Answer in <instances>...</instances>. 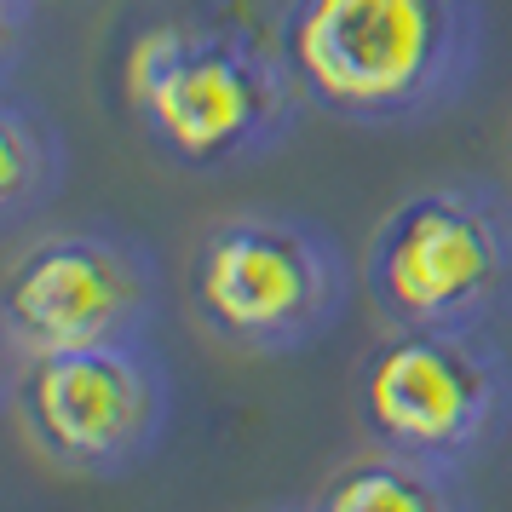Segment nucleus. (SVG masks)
Listing matches in <instances>:
<instances>
[{
	"instance_id": "obj_6",
	"label": "nucleus",
	"mask_w": 512,
	"mask_h": 512,
	"mask_svg": "<svg viewBox=\"0 0 512 512\" xmlns=\"http://www.w3.org/2000/svg\"><path fill=\"white\" fill-rule=\"evenodd\" d=\"M351 409L374 449L466 466L512 415V363L489 328L386 323L357 357Z\"/></svg>"
},
{
	"instance_id": "obj_2",
	"label": "nucleus",
	"mask_w": 512,
	"mask_h": 512,
	"mask_svg": "<svg viewBox=\"0 0 512 512\" xmlns=\"http://www.w3.org/2000/svg\"><path fill=\"white\" fill-rule=\"evenodd\" d=\"M282 58L311 110L397 127L449 110L484 58V0H282Z\"/></svg>"
},
{
	"instance_id": "obj_9",
	"label": "nucleus",
	"mask_w": 512,
	"mask_h": 512,
	"mask_svg": "<svg viewBox=\"0 0 512 512\" xmlns=\"http://www.w3.org/2000/svg\"><path fill=\"white\" fill-rule=\"evenodd\" d=\"M70 144L64 127L24 93L0 98V225L18 231L29 213H41L64 190Z\"/></svg>"
},
{
	"instance_id": "obj_3",
	"label": "nucleus",
	"mask_w": 512,
	"mask_h": 512,
	"mask_svg": "<svg viewBox=\"0 0 512 512\" xmlns=\"http://www.w3.org/2000/svg\"><path fill=\"white\" fill-rule=\"evenodd\" d=\"M351 265L340 242L294 213H231L196 236L185 305L231 351L288 357L346 317Z\"/></svg>"
},
{
	"instance_id": "obj_7",
	"label": "nucleus",
	"mask_w": 512,
	"mask_h": 512,
	"mask_svg": "<svg viewBox=\"0 0 512 512\" xmlns=\"http://www.w3.org/2000/svg\"><path fill=\"white\" fill-rule=\"evenodd\" d=\"M156 254L116 231H47L24 242L0 282L6 357L139 340L156 323Z\"/></svg>"
},
{
	"instance_id": "obj_10",
	"label": "nucleus",
	"mask_w": 512,
	"mask_h": 512,
	"mask_svg": "<svg viewBox=\"0 0 512 512\" xmlns=\"http://www.w3.org/2000/svg\"><path fill=\"white\" fill-rule=\"evenodd\" d=\"M507 162H512V139H507Z\"/></svg>"
},
{
	"instance_id": "obj_4",
	"label": "nucleus",
	"mask_w": 512,
	"mask_h": 512,
	"mask_svg": "<svg viewBox=\"0 0 512 512\" xmlns=\"http://www.w3.org/2000/svg\"><path fill=\"white\" fill-rule=\"evenodd\" d=\"M363 282L380 323L489 328L512 317V196L489 179H432L374 225Z\"/></svg>"
},
{
	"instance_id": "obj_5",
	"label": "nucleus",
	"mask_w": 512,
	"mask_h": 512,
	"mask_svg": "<svg viewBox=\"0 0 512 512\" xmlns=\"http://www.w3.org/2000/svg\"><path fill=\"white\" fill-rule=\"evenodd\" d=\"M6 409L52 472L110 484L156 455L173 415V386L150 334H139L6 357Z\"/></svg>"
},
{
	"instance_id": "obj_8",
	"label": "nucleus",
	"mask_w": 512,
	"mask_h": 512,
	"mask_svg": "<svg viewBox=\"0 0 512 512\" xmlns=\"http://www.w3.org/2000/svg\"><path fill=\"white\" fill-rule=\"evenodd\" d=\"M461 501H466L461 466L374 449V443L369 455L346 461L334 478L311 489L317 512H455Z\"/></svg>"
},
{
	"instance_id": "obj_1",
	"label": "nucleus",
	"mask_w": 512,
	"mask_h": 512,
	"mask_svg": "<svg viewBox=\"0 0 512 512\" xmlns=\"http://www.w3.org/2000/svg\"><path fill=\"white\" fill-rule=\"evenodd\" d=\"M121 98L179 173H231L288 144L311 110L282 58L277 12L254 0H173L121 52Z\"/></svg>"
}]
</instances>
